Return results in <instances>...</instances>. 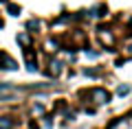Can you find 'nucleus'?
<instances>
[{
  "mask_svg": "<svg viewBox=\"0 0 132 129\" xmlns=\"http://www.w3.org/2000/svg\"><path fill=\"white\" fill-rule=\"evenodd\" d=\"M9 11H11V15H18V13H20V7H15V5H9Z\"/></svg>",
  "mask_w": 132,
  "mask_h": 129,
  "instance_id": "obj_6",
  "label": "nucleus"
},
{
  "mask_svg": "<svg viewBox=\"0 0 132 129\" xmlns=\"http://www.w3.org/2000/svg\"><path fill=\"white\" fill-rule=\"evenodd\" d=\"M0 26H2V20H0Z\"/></svg>",
  "mask_w": 132,
  "mask_h": 129,
  "instance_id": "obj_8",
  "label": "nucleus"
},
{
  "mask_svg": "<svg viewBox=\"0 0 132 129\" xmlns=\"http://www.w3.org/2000/svg\"><path fill=\"white\" fill-rule=\"evenodd\" d=\"M128 92H130V85H119V90H117V94H121V96Z\"/></svg>",
  "mask_w": 132,
  "mask_h": 129,
  "instance_id": "obj_5",
  "label": "nucleus"
},
{
  "mask_svg": "<svg viewBox=\"0 0 132 129\" xmlns=\"http://www.w3.org/2000/svg\"><path fill=\"white\" fill-rule=\"evenodd\" d=\"M13 127V118H0V129H11Z\"/></svg>",
  "mask_w": 132,
  "mask_h": 129,
  "instance_id": "obj_3",
  "label": "nucleus"
},
{
  "mask_svg": "<svg viewBox=\"0 0 132 129\" xmlns=\"http://www.w3.org/2000/svg\"><path fill=\"white\" fill-rule=\"evenodd\" d=\"M0 68H2V70H15V68H18V64H15L7 53H0Z\"/></svg>",
  "mask_w": 132,
  "mask_h": 129,
  "instance_id": "obj_2",
  "label": "nucleus"
},
{
  "mask_svg": "<svg viewBox=\"0 0 132 129\" xmlns=\"http://www.w3.org/2000/svg\"><path fill=\"white\" fill-rule=\"evenodd\" d=\"M27 26H29V28H38V20H31V22H29Z\"/></svg>",
  "mask_w": 132,
  "mask_h": 129,
  "instance_id": "obj_7",
  "label": "nucleus"
},
{
  "mask_svg": "<svg viewBox=\"0 0 132 129\" xmlns=\"http://www.w3.org/2000/svg\"><path fill=\"white\" fill-rule=\"evenodd\" d=\"M130 53H132V46H130Z\"/></svg>",
  "mask_w": 132,
  "mask_h": 129,
  "instance_id": "obj_9",
  "label": "nucleus"
},
{
  "mask_svg": "<svg viewBox=\"0 0 132 129\" xmlns=\"http://www.w3.org/2000/svg\"><path fill=\"white\" fill-rule=\"evenodd\" d=\"M18 42H20V44H24V46H31V39H29V35H18Z\"/></svg>",
  "mask_w": 132,
  "mask_h": 129,
  "instance_id": "obj_4",
  "label": "nucleus"
},
{
  "mask_svg": "<svg viewBox=\"0 0 132 129\" xmlns=\"http://www.w3.org/2000/svg\"><path fill=\"white\" fill-rule=\"evenodd\" d=\"M90 98H93L97 105H101V103H108L110 101V92H106V90H101V88H95V90H90Z\"/></svg>",
  "mask_w": 132,
  "mask_h": 129,
  "instance_id": "obj_1",
  "label": "nucleus"
}]
</instances>
